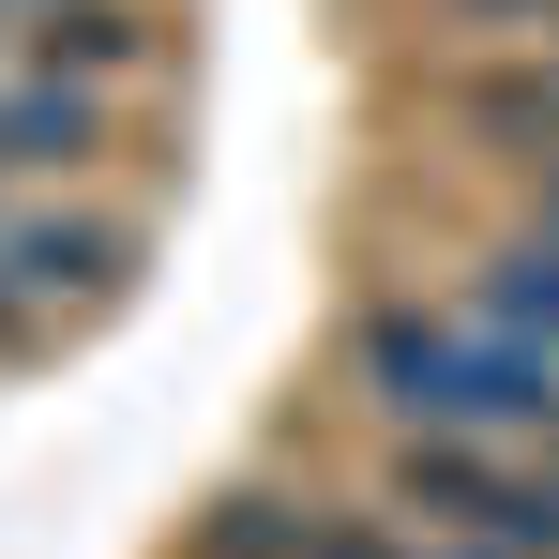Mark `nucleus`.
I'll return each mask as SVG.
<instances>
[{"instance_id":"f257e3e1","label":"nucleus","mask_w":559,"mask_h":559,"mask_svg":"<svg viewBox=\"0 0 559 559\" xmlns=\"http://www.w3.org/2000/svg\"><path fill=\"white\" fill-rule=\"evenodd\" d=\"M348 378L408 439H559V348L468 318V302H364Z\"/></svg>"},{"instance_id":"f03ea898","label":"nucleus","mask_w":559,"mask_h":559,"mask_svg":"<svg viewBox=\"0 0 559 559\" xmlns=\"http://www.w3.org/2000/svg\"><path fill=\"white\" fill-rule=\"evenodd\" d=\"M393 514L454 530V545H499V559H559V468H514V439H408Z\"/></svg>"},{"instance_id":"7ed1b4c3","label":"nucleus","mask_w":559,"mask_h":559,"mask_svg":"<svg viewBox=\"0 0 559 559\" xmlns=\"http://www.w3.org/2000/svg\"><path fill=\"white\" fill-rule=\"evenodd\" d=\"M121 258H136V227H92V212H0V273L31 287V318L121 287Z\"/></svg>"},{"instance_id":"20e7f679","label":"nucleus","mask_w":559,"mask_h":559,"mask_svg":"<svg viewBox=\"0 0 559 559\" xmlns=\"http://www.w3.org/2000/svg\"><path fill=\"white\" fill-rule=\"evenodd\" d=\"M92 152H106V92L92 76H46V61L0 76V167H61V182H76Z\"/></svg>"},{"instance_id":"39448f33","label":"nucleus","mask_w":559,"mask_h":559,"mask_svg":"<svg viewBox=\"0 0 559 559\" xmlns=\"http://www.w3.org/2000/svg\"><path fill=\"white\" fill-rule=\"evenodd\" d=\"M15 46H31L46 76H92V92L152 76V15H136V0H46V15H15Z\"/></svg>"},{"instance_id":"423d86ee","label":"nucleus","mask_w":559,"mask_h":559,"mask_svg":"<svg viewBox=\"0 0 559 559\" xmlns=\"http://www.w3.org/2000/svg\"><path fill=\"white\" fill-rule=\"evenodd\" d=\"M468 318H499V333L559 348V227H514V242H484V258H468Z\"/></svg>"},{"instance_id":"0eeeda50","label":"nucleus","mask_w":559,"mask_h":559,"mask_svg":"<svg viewBox=\"0 0 559 559\" xmlns=\"http://www.w3.org/2000/svg\"><path fill=\"white\" fill-rule=\"evenodd\" d=\"M468 136H499V152L559 167V46H545V76H484V92H468Z\"/></svg>"},{"instance_id":"6e6552de","label":"nucleus","mask_w":559,"mask_h":559,"mask_svg":"<svg viewBox=\"0 0 559 559\" xmlns=\"http://www.w3.org/2000/svg\"><path fill=\"white\" fill-rule=\"evenodd\" d=\"M318 545V514H287V499H212V530H197V559H302Z\"/></svg>"},{"instance_id":"1a4fd4ad","label":"nucleus","mask_w":559,"mask_h":559,"mask_svg":"<svg viewBox=\"0 0 559 559\" xmlns=\"http://www.w3.org/2000/svg\"><path fill=\"white\" fill-rule=\"evenodd\" d=\"M499 15H545L559 31V0H439V31H499Z\"/></svg>"},{"instance_id":"9d476101","label":"nucleus","mask_w":559,"mask_h":559,"mask_svg":"<svg viewBox=\"0 0 559 559\" xmlns=\"http://www.w3.org/2000/svg\"><path fill=\"white\" fill-rule=\"evenodd\" d=\"M0 15H46V0H0Z\"/></svg>"},{"instance_id":"9b49d317","label":"nucleus","mask_w":559,"mask_h":559,"mask_svg":"<svg viewBox=\"0 0 559 559\" xmlns=\"http://www.w3.org/2000/svg\"><path fill=\"white\" fill-rule=\"evenodd\" d=\"M545 468H559V439H545Z\"/></svg>"},{"instance_id":"f8f14e48","label":"nucleus","mask_w":559,"mask_h":559,"mask_svg":"<svg viewBox=\"0 0 559 559\" xmlns=\"http://www.w3.org/2000/svg\"><path fill=\"white\" fill-rule=\"evenodd\" d=\"M545 46H559V31H545Z\"/></svg>"}]
</instances>
